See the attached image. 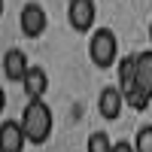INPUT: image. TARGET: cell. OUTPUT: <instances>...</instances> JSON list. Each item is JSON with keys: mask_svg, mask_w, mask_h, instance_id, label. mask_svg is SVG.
<instances>
[{"mask_svg": "<svg viewBox=\"0 0 152 152\" xmlns=\"http://www.w3.org/2000/svg\"><path fill=\"white\" fill-rule=\"evenodd\" d=\"M122 110H125V97H122V91H119V85L100 88V94H97V113H100V119L116 122V119L122 116Z\"/></svg>", "mask_w": 152, "mask_h": 152, "instance_id": "ba28073f", "label": "cell"}, {"mask_svg": "<svg viewBox=\"0 0 152 152\" xmlns=\"http://www.w3.org/2000/svg\"><path fill=\"white\" fill-rule=\"evenodd\" d=\"M146 34H149V49H152V18H149V28H146Z\"/></svg>", "mask_w": 152, "mask_h": 152, "instance_id": "9a60e30c", "label": "cell"}, {"mask_svg": "<svg viewBox=\"0 0 152 152\" xmlns=\"http://www.w3.org/2000/svg\"><path fill=\"white\" fill-rule=\"evenodd\" d=\"M137 82H140V88L152 97V49L137 52Z\"/></svg>", "mask_w": 152, "mask_h": 152, "instance_id": "30bf717a", "label": "cell"}, {"mask_svg": "<svg viewBox=\"0 0 152 152\" xmlns=\"http://www.w3.org/2000/svg\"><path fill=\"white\" fill-rule=\"evenodd\" d=\"M6 110V91H3V85H0V113Z\"/></svg>", "mask_w": 152, "mask_h": 152, "instance_id": "5bb4252c", "label": "cell"}, {"mask_svg": "<svg viewBox=\"0 0 152 152\" xmlns=\"http://www.w3.org/2000/svg\"><path fill=\"white\" fill-rule=\"evenodd\" d=\"M18 122H21V128H24L28 143H34V146H43L49 137H52V128H55L52 107H49L46 100H28Z\"/></svg>", "mask_w": 152, "mask_h": 152, "instance_id": "6da1fadb", "label": "cell"}, {"mask_svg": "<svg viewBox=\"0 0 152 152\" xmlns=\"http://www.w3.org/2000/svg\"><path fill=\"white\" fill-rule=\"evenodd\" d=\"M85 152H113V143H110V134L107 131H91L85 140Z\"/></svg>", "mask_w": 152, "mask_h": 152, "instance_id": "8fae6325", "label": "cell"}, {"mask_svg": "<svg viewBox=\"0 0 152 152\" xmlns=\"http://www.w3.org/2000/svg\"><path fill=\"white\" fill-rule=\"evenodd\" d=\"M113 152H134V143L131 140H116L113 143Z\"/></svg>", "mask_w": 152, "mask_h": 152, "instance_id": "4fadbf2b", "label": "cell"}, {"mask_svg": "<svg viewBox=\"0 0 152 152\" xmlns=\"http://www.w3.org/2000/svg\"><path fill=\"white\" fill-rule=\"evenodd\" d=\"M3 9H6V3H3V0H0V18H3Z\"/></svg>", "mask_w": 152, "mask_h": 152, "instance_id": "2e32d148", "label": "cell"}, {"mask_svg": "<svg viewBox=\"0 0 152 152\" xmlns=\"http://www.w3.org/2000/svg\"><path fill=\"white\" fill-rule=\"evenodd\" d=\"M18 24H21V34L28 37V40H40L49 28V15H46V6L31 0V3H24L21 12H18Z\"/></svg>", "mask_w": 152, "mask_h": 152, "instance_id": "5b68a950", "label": "cell"}, {"mask_svg": "<svg viewBox=\"0 0 152 152\" xmlns=\"http://www.w3.org/2000/svg\"><path fill=\"white\" fill-rule=\"evenodd\" d=\"M28 137L18 119H3L0 122V152H24Z\"/></svg>", "mask_w": 152, "mask_h": 152, "instance_id": "8992f818", "label": "cell"}, {"mask_svg": "<svg viewBox=\"0 0 152 152\" xmlns=\"http://www.w3.org/2000/svg\"><path fill=\"white\" fill-rule=\"evenodd\" d=\"M67 21L76 34H94L97 21V3L94 0H70L67 3Z\"/></svg>", "mask_w": 152, "mask_h": 152, "instance_id": "277c9868", "label": "cell"}, {"mask_svg": "<svg viewBox=\"0 0 152 152\" xmlns=\"http://www.w3.org/2000/svg\"><path fill=\"white\" fill-rule=\"evenodd\" d=\"M21 91H24L28 100H43L46 91H49V73H46V67L34 64L28 70V76H24V82H21Z\"/></svg>", "mask_w": 152, "mask_h": 152, "instance_id": "9c48e42d", "label": "cell"}, {"mask_svg": "<svg viewBox=\"0 0 152 152\" xmlns=\"http://www.w3.org/2000/svg\"><path fill=\"white\" fill-rule=\"evenodd\" d=\"M31 67L34 64L28 61V52H24V49H6V55H3V76H6L9 82L21 85Z\"/></svg>", "mask_w": 152, "mask_h": 152, "instance_id": "52a82bcc", "label": "cell"}, {"mask_svg": "<svg viewBox=\"0 0 152 152\" xmlns=\"http://www.w3.org/2000/svg\"><path fill=\"white\" fill-rule=\"evenodd\" d=\"M116 73H119V91L125 97V107H131L137 113H146L149 104H152V97L140 88V82H137V55H125L119 58V64H116Z\"/></svg>", "mask_w": 152, "mask_h": 152, "instance_id": "7a4b0ae2", "label": "cell"}, {"mask_svg": "<svg viewBox=\"0 0 152 152\" xmlns=\"http://www.w3.org/2000/svg\"><path fill=\"white\" fill-rule=\"evenodd\" d=\"M134 152H152V125H140V128H137Z\"/></svg>", "mask_w": 152, "mask_h": 152, "instance_id": "7c38bea8", "label": "cell"}, {"mask_svg": "<svg viewBox=\"0 0 152 152\" xmlns=\"http://www.w3.org/2000/svg\"><path fill=\"white\" fill-rule=\"evenodd\" d=\"M88 58H91V64L100 67V70L116 67L119 64V37H116V31L97 28L91 34V40H88Z\"/></svg>", "mask_w": 152, "mask_h": 152, "instance_id": "3957f363", "label": "cell"}]
</instances>
